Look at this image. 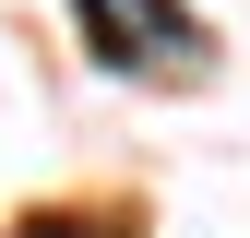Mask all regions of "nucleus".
<instances>
[{"label": "nucleus", "instance_id": "nucleus-2", "mask_svg": "<svg viewBox=\"0 0 250 238\" xmlns=\"http://www.w3.org/2000/svg\"><path fill=\"white\" fill-rule=\"evenodd\" d=\"M12 238H119V226H96V215H24Z\"/></svg>", "mask_w": 250, "mask_h": 238}, {"label": "nucleus", "instance_id": "nucleus-1", "mask_svg": "<svg viewBox=\"0 0 250 238\" xmlns=\"http://www.w3.org/2000/svg\"><path fill=\"white\" fill-rule=\"evenodd\" d=\"M72 12H83V36H96V60H107V72H131V60L191 48V36H203L179 0H143V12H131V0H72Z\"/></svg>", "mask_w": 250, "mask_h": 238}]
</instances>
